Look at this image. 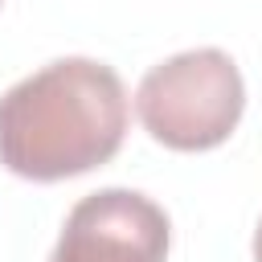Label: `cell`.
Listing matches in <instances>:
<instances>
[{"label":"cell","mask_w":262,"mask_h":262,"mask_svg":"<svg viewBox=\"0 0 262 262\" xmlns=\"http://www.w3.org/2000/svg\"><path fill=\"white\" fill-rule=\"evenodd\" d=\"M246 111V82L225 49H184L151 66L135 90L143 131L172 151L221 147Z\"/></svg>","instance_id":"7a4b0ae2"},{"label":"cell","mask_w":262,"mask_h":262,"mask_svg":"<svg viewBox=\"0 0 262 262\" xmlns=\"http://www.w3.org/2000/svg\"><path fill=\"white\" fill-rule=\"evenodd\" d=\"M254 262H262V221H258V229H254Z\"/></svg>","instance_id":"277c9868"},{"label":"cell","mask_w":262,"mask_h":262,"mask_svg":"<svg viewBox=\"0 0 262 262\" xmlns=\"http://www.w3.org/2000/svg\"><path fill=\"white\" fill-rule=\"evenodd\" d=\"M127 135L123 78L94 57H57L0 94V164L37 184L115 160Z\"/></svg>","instance_id":"6da1fadb"},{"label":"cell","mask_w":262,"mask_h":262,"mask_svg":"<svg viewBox=\"0 0 262 262\" xmlns=\"http://www.w3.org/2000/svg\"><path fill=\"white\" fill-rule=\"evenodd\" d=\"M168 213L135 188H98L82 196L49 262H168Z\"/></svg>","instance_id":"3957f363"},{"label":"cell","mask_w":262,"mask_h":262,"mask_svg":"<svg viewBox=\"0 0 262 262\" xmlns=\"http://www.w3.org/2000/svg\"><path fill=\"white\" fill-rule=\"evenodd\" d=\"M0 4H4V0H0Z\"/></svg>","instance_id":"5b68a950"}]
</instances>
